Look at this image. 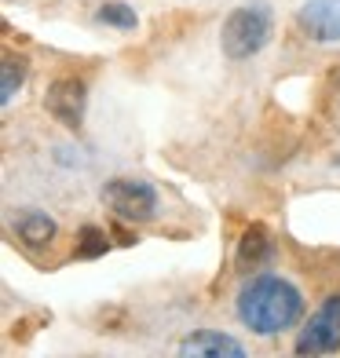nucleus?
<instances>
[{
    "mask_svg": "<svg viewBox=\"0 0 340 358\" xmlns=\"http://www.w3.org/2000/svg\"><path fill=\"white\" fill-rule=\"evenodd\" d=\"M238 322L256 336H278L304 318V292L282 274H253L234 300Z\"/></svg>",
    "mask_w": 340,
    "mask_h": 358,
    "instance_id": "f257e3e1",
    "label": "nucleus"
},
{
    "mask_svg": "<svg viewBox=\"0 0 340 358\" xmlns=\"http://www.w3.org/2000/svg\"><path fill=\"white\" fill-rule=\"evenodd\" d=\"M271 34H274V11L267 4H241L223 19L220 48L231 62H246L264 52Z\"/></svg>",
    "mask_w": 340,
    "mask_h": 358,
    "instance_id": "f03ea898",
    "label": "nucleus"
},
{
    "mask_svg": "<svg viewBox=\"0 0 340 358\" xmlns=\"http://www.w3.org/2000/svg\"><path fill=\"white\" fill-rule=\"evenodd\" d=\"M103 205L125 223H150L157 216V190L143 179L118 176L103 183Z\"/></svg>",
    "mask_w": 340,
    "mask_h": 358,
    "instance_id": "7ed1b4c3",
    "label": "nucleus"
},
{
    "mask_svg": "<svg viewBox=\"0 0 340 358\" xmlns=\"http://www.w3.org/2000/svg\"><path fill=\"white\" fill-rule=\"evenodd\" d=\"M297 355H337L340 351V292L326 296L315 315L304 322V329L293 344Z\"/></svg>",
    "mask_w": 340,
    "mask_h": 358,
    "instance_id": "20e7f679",
    "label": "nucleus"
},
{
    "mask_svg": "<svg viewBox=\"0 0 340 358\" xmlns=\"http://www.w3.org/2000/svg\"><path fill=\"white\" fill-rule=\"evenodd\" d=\"M44 106H48V113H52L62 128L80 132V124H85V106H88L85 77H77V73L55 77L52 85H48V92H44Z\"/></svg>",
    "mask_w": 340,
    "mask_h": 358,
    "instance_id": "39448f33",
    "label": "nucleus"
},
{
    "mask_svg": "<svg viewBox=\"0 0 340 358\" xmlns=\"http://www.w3.org/2000/svg\"><path fill=\"white\" fill-rule=\"evenodd\" d=\"M297 29L307 41L340 44V0H304L297 11Z\"/></svg>",
    "mask_w": 340,
    "mask_h": 358,
    "instance_id": "423d86ee",
    "label": "nucleus"
},
{
    "mask_svg": "<svg viewBox=\"0 0 340 358\" xmlns=\"http://www.w3.org/2000/svg\"><path fill=\"white\" fill-rule=\"evenodd\" d=\"M274 259V241H271V231L264 223H249L246 234L238 238V249H234V271L238 274H253L267 267Z\"/></svg>",
    "mask_w": 340,
    "mask_h": 358,
    "instance_id": "0eeeda50",
    "label": "nucleus"
},
{
    "mask_svg": "<svg viewBox=\"0 0 340 358\" xmlns=\"http://www.w3.org/2000/svg\"><path fill=\"white\" fill-rule=\"evenodd\" d=\"M180 351L183 358H246V348L238 344L234 336L227 333H216V329H194L180 340Z\"/></svg>",
    "mask_w": 340,
    "mask_h": 358,
    "instance_id": "6e6552de",
    "label": "nucleus"
},
{
    "mask_svg": "<svg viewBox=\"0 0 340 358\" xmlns=\"http://www.w3.org/2000/svg\"><path fill=\"white\" fill-rule=\"evenodd\" d=\"M11 234L19 238L26 249L41 252V249H48L55 241L59 227H55V220L48 216V213H41V208H26V213L11 216Z\"/></svg>",
    "mask_w": 340,
    "mask_h": 358,
    "instance_id": "1a4fd4ad",
    "label": "nucleus"
},
{
    "mask_svg": "<svg viewBox=\"0 0 340 358\" xmlns=\"http://www.w3.org/2000/svg\"><path fill=\"white\" fill-rule=\"evenodd\" d=\"M95 22L128 34V29H136V26H139V15L132 11V4H125V0H106V4L95 8Z\"/></svg>",
    "mask_w": 340,
    "mask_h": 358,
    "instance_id": "9d476101",
    "label": "nucleus"
},
{
    "mask_svg": "<svg viewBox=\"0 0 340 358\" xmlns=\"http://www.w3.org/2000/svg\"><path fill=\"white\" fill-rule=\"evenodd\" d=\"M110 252V234L103 231V227H95V223H85L77 231V256L80 259H99Z\"/></svg>",
    "mask_w": 340,
    "mask_h": 358,
    "instance_id": "9b49d317",
    "label": "nucleus"
},
{
    "mask_svg": "<svg viewBox=\"0 0 340 358\" xmlns=\"http://www.w3.org/2000/svg\"><path fill=\"white\" fill-rule=\"evenodd\" d=\"M22 85H26V66L15 59H4V66H0V106H8Z\"/></svg>",
    "mask_w": 340,
    "mask_h": 358,
    "instance_id": "f8f14e48",
    "label": "nucleus"
},
{
    "mask_svg": "<svg viewBox=\"0 0 340 358\" xmlns=\"http://www.w3.org/2000/svg\"><path fill=\"white\" fill-rule=\"evenodd\" d=\"M337 165H340V157H337Z\"/></svg>",
    "mask_w": 340,
    "mask_h": 358,
    "instance_id": "ddd939ff",
    "label": "nucleus"
}]
</instances>
